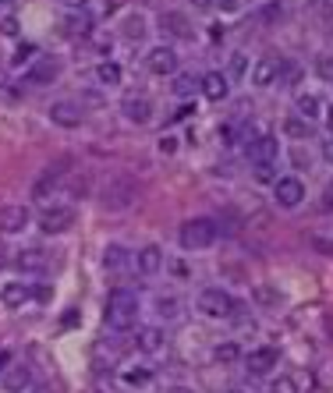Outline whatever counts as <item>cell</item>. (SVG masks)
Here are the masks:
<instances>
[{"instance_id":"cell-1","label":"cell","mask_w":333,"mask_h":393,"mask_svg":"<svg viewBox=\"0 0 333 393\" xmlns=\"http://www.w3.org/2000/svg\"><path fill=\"white\" fill-rule=\"evenodd\" d=\"M103 319H106L110 329H118V333L132 329V326L139 322V294L128 291V287L110 291V298H106V315H103Z\"/></svg>"},{"instance_id":"cell-2","label":"cell","mask_w":333,"mask_h":393,"mask_svg":"<svg viewBox=\"0 0 333 393\" xmlns=\"http://www.w3.org/2000/svg\"><path fill=\"white\" fill-rule=\"evenodd\" d=\"M216 234H220V227H216V220H209V216H195V220H185L181 223V248H188V252H199V248H209L213 241H216Z\"/></svg>"},{"instance_id":"cell-3","label":"cell","mask_w":333,"mask_h":393,"mask_svg":"<svg viewBox=\"0 0 333 393\" xmlns=\"http://www.w3.org/2000/svg\"><path fill=\"white\" fill-rule=\"evenodd\" d=\"M135 199H139V188H135L132 178H114V181H106V188H103V195H99L103 209H110V213L128 209Z\"/></svg>"},{"instance_id":"cell-4","label":"cell","mask_w":333,"mask_h":393,"mask_svg":"<svg viewBox=\"0 0 333 393\" xmlns=\"http://www.w3.org/2000/svg\"><path fill=\"white\" fill-rule=\"evenodd\" d=\"M199 312L209 315V319H231L238 312V301L224 291V287H206L199 294Z\"/></svg>"},{"instance_id":"cell-5","label":"cell","mask_w":333,"mask_h":393,"mask_svg":"<svg viewBox=\"0 0 333 393\" xmlns=\"http://www.w3.org/2000/svg\"><path fill=\"white\" fill-rule=\"evenodd\" d=\"M75 223V209L71 206H46L39 213V231L43 234H64Z\"/></svg>"},{"instance_id":"cell-6","label":"cell","mask_w":333,"mask_h":393,"mask_svg":"<svg viewBox=\"0 0 333 393\" xmlns=\"http://www.w3.org/2000/svg\"><path fill=\"white\" fill-rule=\"evenodd\" d=\"M273 195H276V202H281L284 209H295L305 199V185L298 178H276L273 181Z\"/></svg>"},{"instance_id":"cell-7","label":"cell","mask_w":333,"mask_h":393,"mask_svg":"<svg viewBox=\"0 0 333 393\" xmlns=\"http://www.w3.org/2000/svg\"><path fill=\"white\" fill-rule=\"evenodd\" d=\"M146 68L153 71V75H174L178 71V53L171 50V46H153L149 50V57H146Z\"/></svg>"},{"instance_id":"cell-8","label":"cell","mask_w":333,"mask_h":393,"mask_svg":"<svg viewBox=\"0 0 333 393\" xmlns=\"http://www.w3.org/2000/svg\"><path fill=\"white\" fill-rule=\"evenodd\" d=\"M82 114H85V110L78 103H71V99H57V103L50 106V121L61 124V128H78L82 124Z\"/></svg>"},{"instance_id":"cell-9","label":"cell","mask_w":333,"mask_h":393,"mask_svg":"<svg viewBox=\"0 0 333 393\" xmlns=\"http://www.w3.org/2000/svg\"><path fill=\"white\" fill-rule=\"evenodd\" d=\"M121 110H125V117H128L132 124H149V121H153V103H149V96L132 92V96H125Z\"/></svg>"},{"instance_id":"cell-10","label":"cell","mask_w":333,"mask_h":393,"mask_svg":"<svg viewBox=\"0 0 333 393\" xmlns=\"http://www.w3.org/2000/svg\"><path fill=\"white\" fill-rule=\"evenodd\" d=\"M281 71H284V61L281 57H273V53H269V57H259L255 61V68H252V85H273L276 78H281Z\"/></svg>"},{"instance_id":"cell-11","label":"cell","mask_w":333,"mask_h":393,"mask_svg":"<svg viewBox=\"0 0 333 393\" xmlns=\"http://www.w3.org/2000/svg\"><path fill=\"white\" fill-rule=\"evenodd\" d=\"M29 209L25 206H0V234H18L29 227Z\"/></svg>"},{"instance_id":"cell-12","label":"cell","mask_w":333,"mask_h":393,"mask_svg":"<svg viewBox=\"0 0 333 393\" xmlns=\"http://www.w3.org/2000/svg\"><path fill=\"white\" fill-rule=\"evenodd\" d=\"M276 152H281V142H276V135H259L248 142V159L252 163H273Z\"/></svg>"},{"instance_id":"cell-13","label":"cell","mask_w":333,"mask_h":393,"mask_svg":"<svg viewBox=\"0 0 333 393\" xmlns=\"http://www.w3.org/2000/svg\"><path fill=\"white\" fill-rule=\"evenodd\" d=\"M227 92H231V78H227V75H220V71L202 75V96H206V99L220 103V99H227Z\"/></svg>"},{"instance_id":"cell-14","label":"cell","mask_w":333,"mask_h":393,"mask_svg":"<svg viewBox=\"0 0 333 393\" xmlns=\"http://www.w3.org/2000/svg\"><path fill=\"white\" fill-rule=\"evenodd\" d=\"M160 266H163V248H160V245H146V248H139V255H135V269H139L142 276L160 273Z\"/></svg>"},{"instance_id":"cell-15","label":"cell","mask_w":333,"mask_h":393,"mask_svg":"<svg viewBox=\"0 0 333 393\" xmlns=\"http://www.w3.org/2000/svg\"><path fill=\"white\" fill-rule=\"evenodd\" d=\"M276 358H281V355H276L273 348H255V351L245 358V365H248L252 376H266L269 369H276Z\"/></svg>"},{"instance_id":"cell-16","label":"cell","mask_w":333,"mask_h":393,"mask_svg":"<svg viewBox=\"0 0 333 393\" xmlns=\"http://www.w3.org/2000/svg\"><path fill=\"white\" fill-rule=\"evenodd\" d=\"M57 75H61L57 61H36V64L25 71V82H29V85H50Z\"/></svg>"},{"instance_id":"cell-17","label":"cell","mask_w":333,"mask_h":393,"mask_svg":"<svg viewBox=\"0 0 333 393\" xmlns=\"http://www.w3.org/2000/svg\"><path fill=\"white\" fill-rule=\"evenodd\" d=\"M0 383H4V390H8V393H22V390L32 383V372H29V365H11Z\"/></svg>"},{"instance_id":"cell-18","label":"cell","mask_w":333,"mask_h":393,"mask_svg":"<svg viewBox=\"0 0 333 393\" xmlns=\"http://www.w3.org/2000/svg\"><path fill=\"white\" fill-rule=\"evenodd\" d=\"M46 266H50V259H46V252H43V248L18 252V269H22V273H43Z\"/></svg>"},{"instance_id":"cell-19","label":"cell","mask_w":333,"mask_h":393,"mask_svg":"<svg viewBox=\"0 0 333 393\" xmlns=\"http://www.w3.org/2000/svg\"><path fill=\"white\" fill-rule=\"evenodd\" d=\"M29 298H32L29 284H4V291H0V301H4L8 308H22Z\"/></svg>"},{"instance_id":"cell-20","label":"cell","mask_w":333,"mask_h":393,"mask_svg":"<svg viewBox=\"0 0 333 393\" xmlns=\"http://www.w3.org/2000/svg\"><path fill=\"white\" fill-rule=\"evenodd\" d=\"M160 348H163V329H160V326H142V329H139V351L156 355Z\"/></svg>"},{"instance_id":"cell-21","label":"cell","mask_w":333,"mask_h":393,"mask_svg":"<svg viewBox=\"0 0 333 393\" xmlns=\"http://www.w3.org/2000/svg\"><path fill=\"white\" fill-rule=\"evenodd\" d=\"M295 110H298V117H305V121H316V117H319V110H323V103H319V96L305 92V96H298Z\"/></svg>"},{"instance_id":"cell-22","label":"cell","mask_w":333,"mask_h":393,"mask_svg":"<svg viewBox=\"0 0 333 393\" xmlns=\"http://www.w3.org/2000/svg\"><path fill=\"white\" fill-rule=\"evenodd\" d=\"M96 82H99V85H121V68H118L114 61L96 64Z\"/></svg>"},{"instance_id":"cell-23","label":"cell","mask_w":333,"mask_h":393,"mask_svg":"<svg viewBox=\"0 0 333 393\" xmlns=\"http://www.w3.org/2000/svg\"><path fill=\"white\" fill-rule=\"evenodd\" d=\"M125 262H128V252H125L121 245H110V248L103 252V266H106V269H125Z\"/></svg>"},{"instance_id":"cell-24","label":"cell","mask_w":333,"mask_h":393,"mask_svg":"<svg viewBox=\"0 0 333 393\" xmlns=\"http://www.w3.org/2000/svg\"><path fill=\"white\" fill-rule=\"evenodd\" d=\"M284 131L291 135V138H309L312 135V121H305V117H288V124H284Z\"/></svg>"},{"instance_id":"cell-25","label":"cell","mask_w":333,"mask_h":393,"mask_svg":"<svg viewBox=\"0 0 333 393\" xmlns=\"http://www.w3.org/2000/svg\"><path fill=\"white\" fill-rule=\"evenodd\" d=\"M163 29H171L178 39H188V36H192V32H188V22H185L181 15H174V11H171V15H163Z\"/></svg>"},{"instance_id":"cell-26","label":"cell","mask_w":333,"mask_h":393,"mask_svg":"<svg viewBox=\"0 0 333 393\" xmlns=\"http://www.w3.org/2000/svg\"><path fill=\"white\" fill-rule=\"evenodd\" d=\"M36 61V46L32 43H22L18 50H15V57H11V68H25V64H32Z\"/></svg>"},{"instance_id":"cell-27","label":"cell","mask_w":333,"mask_h":393,"mask_svg":"<svg viewBox=\"0 0 333 393\" xmlns=\"http://www.w3.org/2000/svg\"><path fill=\"white\" fill-rule=\"evenodd\" d=\"M149 379H153V369H146V365H139V369H128V372H125V383H128V386H146Z\"/></svg>"},{"instance_id":"cell-28","label":"cell","mask_w":333,"mask_h":393,"mask_svg":"<svg viewBox=\"0 0 333 393\" xmlns=\"http://www.w3.org/2000/svg\"><path fill=\"white\" fill-rule=\"evenodd\" d=\"M269 393H298V383H295L291 376H276V379L269 383Z\"/></svg>"},{"instance_id":"cell-29","label":"cell","mask_w":333,"mask_h":393,"mask_svg":"<svg viewBox=\"0 0 333 393\" xmlns=\"http://www.w3.org/2000/svg\"><path fill=\"white\" fill-rule=\"evenodd\" d=\"M213 358H216V362H224V365L238 362V344H220V348L213 351Z\"/></svg>"},{"instance_id":"cell-30","label":"cell","mask_w":333,"mask_h":393,"mask_svg":"<svg viewBox=\"0 0 333 393\" xmlns=\"http://www.w3.org/2000/svg\"><path fill=\"white\" fill-rule=\"evenodd\" d=\"M156 308H160V315H163V319H174V315H178V298H160V301H156Z\"/></svg>"},{"instance_id":"cell-31","label":"cell","mask_w":333,"mask_h":393,"mask_svg":"<svg viewBox=\"0 0 333 393\" xmlns=\"http://www.w3.org/2000/svg\"><path fill=\"white\" fill-rule=\"evenodd\" d=\"M174 92H178V96H192V92H195V78H192V75H178Z\"/></svg>"},{"instance_id":"cell-32","label":"cell","mask_w":333,"mask_h":393,"mask_svg":"<svg viewBox=\"0 0 333 393\" xmlns=\"http://www.w3.org/2000/svg\"><path fill=\"white\" fill-rule=\"evenodd\" d=\"M273 171H276L273 163H255V181H262V185H266V181H276Z\"/></svg>"},{"instance_id":"cell-33","label":"cell","mask_w":333,"mask_h":393,"mask_svg":"<svg viewBox=\"0 0 333 393\" xmlns=\"http://www.w3.org/2000/svg\"><path fill=\"white\" fill-rule=\"evenodd\" d=\"M0 36H8V39H15V36H18V18H15V15L0 18Z\"/></svg>"},{"instance_id":"cell-34","label":"cell","mask_w":333,"mask_h":393,"mask_svg":"<svg viewBox=\"0 0 333 393\" xmlns=\"http://www.w3.org/2000/svg\"><path fill=\"white\" fill-rule=\"evenodd\" d=\"M125 29H128V39H142V32H146V25H142V18H132V22H128Z\"/></svg>"},{"instance_id":"cell-35","label":"cell","mask_w":333,"mask_h":393,"mask_svg":"<svg viewBox=\"0 0 333 393\" xmlns=\"http://www.w3.org/2000/svg\"><path fill=\"white\" fill-rule=\"evenodd\" d=\"M174 149H178V138H174V135H163V138H160V152H163V156H171Z\"/></svg>"},{"instance_id":"cell-36","label":"cell","mask_w":333,"mask_h":393,"mask_svg":"<svg viewBox=\"0 0 333 393\" xmlns=\"http://www.w3.org/2000/svg\"><path fill=\"white\" fill-rule=\"evenodd\" d=\"M323 209L326 213H333V181L326 185V192H323Z\"/></svg>"},{"instance_id":"cell-37","label":"cell","mask_w":333,"mask_h":393,"mask_svg":"<svg viewBox=\"0 0 333 393\" xmlns=\"http://www.w3.org/2000/svg\"><path fill=\"white\" fill-rule=\"evenodd\" d=\"M231 75H234V78H238V75H245V57H241V53L231 61Z\"/></svg>"},{"instance_id":"cell-38","label":"cell","mask_w":333,"mask_h":393,"mask_svg":"<svg viewBox=\"0 0 333 393\" xmlns=\"http://www.w3.org/2000/svg\"><path fill=\"white\" fill-rule=\"evenodd\" d=\"M323 156L333 163V135H330V142H323Z\"/></svg>"},{"instance_id":"cell-39","label":"cell","mask_w":333,"mask_h":393,"mask_svg":"<svg viewBox=\"0 0 333 393\" xmlns=\"http://www.w3.org/2000/svg\"><path fill=\"white\" fill-rule=\"evenodd\" d=\"M0 266H8V245L0 241Z\"/></svg>"},{"instance_id":"cell-40","label":"cell","mask_w":333,"mask_h":393,"mask_svg":"<svg viewBox=\"0 0 333 393\" xmlns=\"http://www.w3.org/2000/svg\"><path fill=\"white\" fill-rule=\"evenodd\" d=\"M166 393H195V390H188V386H171Z\"/></svg>"},{"instance_id":"cell-41","label":"cell","mask_w":333,"mask_h":393,"mask_svg":"<svg viewBox=\"0 0 333 393\" xmlns=\"http://www.w3.org/2000/svg\"><path fill=\"white\" fill-rule=\"evenodd\" d=\"M195 8H199V11H206V8H213V0H195Z\"/></svg>"},{"instance_id":"cell-42","label":"cell","mask_w":333,"mask_h":393,"mask_svg":"<svg viewBox=\"0 0 333 393\" xmlns=\"http://www.w3.org/2000/svg\"><path fill=\"white\" fill-rule=\"evenodd\" d=\"M326 128H330V131H333V106H330V110H326Z\"/></svg>"},{"instance_id":"cell-43","label":"cell","mask_w":333,"mask_h":393,"mask_svg":"<svg viewBox=\"0 0 333 393\" xmlns=\"http://www.w3.org/2000/svg\"><path fill=\"white\" fill-rule=\"evenodd\" d=\"M0 4H11V0H0Z\"/></svg>"},{"instance_id":"cell-44","label":"cell","mask_w":333,"mask_h":393,"mask_svg":"<svg viewBox=\"0 0 333 393\" xmlns=\"http://www.w3.org/2000/svg\"><path fill=\"white\" fill-rule=\"evenodd\" d=\"M234 393H241V390H234Z\"/></svg>"}]
</instances>
